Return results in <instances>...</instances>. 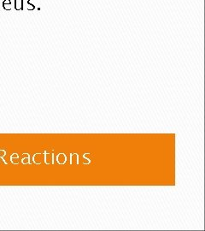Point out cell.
<instances>
[{
	"mask_svg": "<svg viewBox=\"0 0 205 231\" xmlns=\"http://www.w3.org/2000/svg\"><path fill=\"white\" fill-rule=\"evenodd\" d=\"M71 164L77 165L79 164V156L77 153L71 154Z\"/></svg>",
	"mask_w": 205,
	"mask_h": 231,
	"instance_id": "1",
	"label": "cell"
},
{
	"mask_svg": "<svg viewBox=\"0 0 205 231\" xmlns=\"http://www.w3.org/2000/svg\"><path fill=\"white\" fill-rule=\"evenodd\" d=\"M11 2H10V0H4V2H3V7H4V10H11Z\"/></svg>",
	"mask_w": 205,
	"mask_h": 231,
	"instance_id": "2",
	"label": "cell"
},
{
	"mask_svg": "<svg viewBox=\"0 0 205 231\" xmlns=\"http://www.w3.org/2000/svg\"><path fill=\"white\" fill-rule=\"evenodd\" d=\"M66 159H67V158H66V156H65L63 153H61L58 155V161L59 164H64V163L66 162Z\"/></svg>",
	"mask_w": 205,
	"mask_h": 231,
	"instance_id": "3",
	"label": "cell"
},
{
	"mask_svg": "<svg viewBox=\"0 0 205 231\" xmlns=\"http://www.w3.org/2000/svg\"><path fill=\"white\" fill-rule=\"evenodd\" d=\"M32 0H28V1H27V5L29 6L28 8H27V10H33L35 9V6L31 4V2H32Z\"/></svg>",
	"mask_w": 205,
	"mask_h": 231,
	"instance_id": "4",
	"label": "cell"
},
{
	"mask_svg": "<svg viewBox=\"0 0 205 231\" xmlns=\"http://www.w3.org/2000/svg\"><path fill=\"white\" fill-rule=\"evenodd\" d=\"M82 163H83L84 164H89L90 163H91V159L86 158H85V157H84V158L82 159Z\"/></svg>",
	"mask_w": 205,
	"mask_h": 231,
	"instance_id": "5",
	"label": "cell"
},
{
	"mask_svg": "<svg viewBox=\"0 0 205 231\" xmlns=\"http://www.w3.org/2000/svg\"><path fill=\"white\" fill-rule=\"evenodd\" d=\"M84 157H85V158H89V159H91V158H92V156H91L90 153H85L84 154Z\"/></svg>",
	"mask_w": 205,
	"mask_h": 231,
	"instance_id": "6",
	"label": "cell"
},
{
	"mask_svg": "<svg viewBox=\"0 0 205 231\" xmlns=\"http://www.w3.org/2000/svg\"><path fill=\"white\" fill-rule=\"evenodd\" d=\"M34 159H35V161H36L37 163H39V162H40V155H36Z\"/></svg>",
	"mask_w": 205,
	"mask_h": 231,
	"instance_id": "7",
	"label": "cell"
},
{
	"mask_svg": "<svg viewBox=\"0 0 205 231\" xmlns=\"http://www.w3.org/2000/svg\"><path fill=\"white\" fill-rule=\"evenodd\" d=\"M47 163H51V155L47 156Z\"/></svg>",
	"mask_w": 205,
	"mask_h": 231,
	"instance_id": "8",
	"label": "cell"
}]
</instances>
